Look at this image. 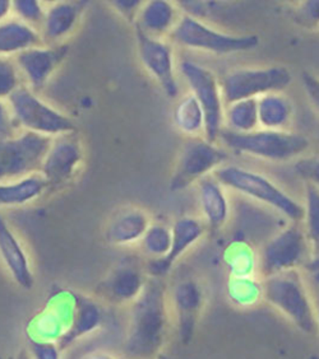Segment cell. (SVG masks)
Masks as SVG:
<instances>
[{"mask_svg":"<svg viewBox=\"0 0 319 359\" xmlns=\"http://www.w3.org/2000/svg\"><path fill=\"white\" fill-rule=\"evenodd\" d=\"M139 57L143 67L170 98L179 95L171 46L165 40L145 35L137 29Z\"/></svg>","mask_w":319,"mask_h":359,"instance_id":"cell-13","label":"cell"},{"mask_svg":"<svg viewBox=\"0 0 319 359\" xmlns=\"http://www.w3.org/2000/svg\"><path fill=\"white\" fill-rule=\"evenodd\" d=\"M181 14L170 1L152 0L142 4L136 17V27L145 35L161 39L173 32Z\"/></svg>","mask_w":319,"mask_h":359,"instance_id":"cell-21","label":"cell"},{"mask_svg":"<svg viewBox=\"0 0 319 359\" xmlns=\"http://www.w3.org/2000/svg\"><path fill=\"white\" fill-rule=\"evenodd\" d=\"M297 20L300 25L306 27H318L319 26V0L301 1L297 9Z\"/></svg>","mask_w":319,"mask_h":359,"instance_id":"cell-36","label":"cell"},{"mask_svg":"<svg viewBox=\"0 0 319 359\" xmlns=\"http://www.w3.org/2000/svg\"><path fill=\"white\" fill-rule=\"evenodd\" d=\"M179 70L204 112L206 139L215 143L220 137L223 120L221 87L211 70L192 60L181 62Z\"/></svg>","mask_w":319,"mask_h":359,"instance_id":"cell-10","label":"cell"},{"mask_svg":"<svg viewBox=\"0 0 319 359\" xmlns=\"http://www.w3.org/2000/svg\"><path fill=\"white\" fill-rule=\"evenodd\" d=\"M306 268L309 270V271H312V273L319 274V252L318 254H315V255H313L312 257H311V260L306 262Z\"/></svg>","mask_w":319,"mask_h":359,"instance_id":"cell-44","label":"cell"},{"mask_svg":"<svg viewBox=\"0 0 319 359\" xmlns=\"http://www.w3.org/2000/svg\"><path fill=\"white\" fill-rule=\"evenodd\" d=\"M125 332V357L156 359L167 339V294L157 278L148 279L139 297L133 302Z\"/></svg>","mask_w":319,"mask_h":359,"instance_id":"cell-1","label":"cell"},{"mask_svg":"<svg viewBox=\"0 0 319 359\" xmlns=\"http://www.w3.org/2000/svg\"><path fill=\"white\" fill-rule=\"evenodd\" d=\"M292 81V73L282 67L235 69L230 72L222 82V97L228 104L245 98H258L270 92H282Z\"/></svg>","mask_w":319,"mask_h":359,"instance_id":"cell-8","label":"cell"},{"mask_svg":"<svg viewBox=\"0 0 319 359\" xmlns=\"http://www.w3.org/2000/svg\"><path fill=\"white\" fill-rule=\"evenodd\" d=\"M298 172L306 180L308 184L319 187V157L300 162L298 165Z\"/></svg>","mask_w":319,"mask_h":359,"instance_id":"cell-39","label":"cell"},{"mask_svg":"<svg viewBox=\"0 0 319 359\" xmlns=\"http://www.w3.org/2000/svg\"><path fill=\"white\" fill-rule=\"evenodd\" d=\"M173 243L171 228L162 223H151L142 241L139 242L142 251L151 260L162 259L170 252Z\"/></svg>","mask_w":319,"mask_h":359,"instance_id":"cell-32","label":"cell"},{"mask_svg":"<svg viewBox=\"0 0 319 359\" xmlns=\"http://www.w3.org/2000/svg\"><path fill=\"white\" fill-rule=\"evenodd\" d=\"M84 13V4L74 1H56L46 8L40 28L42 42L46 46H60L76 29Z\"/></svg>","mask_w":319,"mask_h":359,"instance_id":"cell-18","label":"cell"},{"mask_svg":"<svg viewBox=\"0 0 319 359\" xmlns=\"http://www.w3.org/2000/svg\"><path fill=\"white\" fill-rule=\"evenodd\" d=\"M74 312L76 296H58L28 325V339L58 344L70 330Z\"/></svg>","mask_w":319,"mask_h":359,"instance_id":"cell-15","label":"cell"},{"mask_svg":"<svg viewBox=\"0 0 319 359\" xmlns=\"http://www.w3.org/2000/svg\"><path fill=\"white\" fill-rule=\"evenodd\" d=\"M175 128L184 135L198 138L206 130V118L201 104L193 93L181 97L173 112Z\"/></svg>","mask_w":319,"mask_h":359,"instance_id":"cell-27","label":"cell"},{"mask_svg":"<svg viewBox=\"0 0 319 359\" xmlns=\"http://www.w3.org/2000/svg\"><path fill=\"white\" fill-rule=\"evenodd\" d=\"M259 129L286 132L292 120V101L282 92H270L257 98Z\"/></svg>","mask_w":319,"mask_h":359,"instance_id":"cell-25","label":"cell"},{"mask_svg":"<svg viewBox=\"0 0 319 359\" xmlns=\"http://www.w3.org/2000/svg\"><path fill=\"white\" fill-rule=\"evenodd\" d=\"M216 179L223 187L275 209L292 222L304 219V207L261 173L229 165L216 170Z\"/></svg>","mask_w":319,"mask_h":359,"instance_id":"cell-3","label":"cell"},{"mask_svg":"<svg viewBox=\"0 0 319 359\" xmlns=\"http://www.w3.org/2000/svg\"><path fill=\"white\" fill-rule=\"evenodd\" d=\"M203 232H204V227L200 219L193 217L179 218L171 227L173 243H171L170 252L162 259L151 260L147 268L148 273L153 278L165 276L173 268L174 264L176 263L188 250L193 248L195 243L201 240Z\"/></svg>","mask_w":319,"mask_h":359,"instance_id":"cell-17","label":"cell"},{"mask_svg":"<svg viewBox=\"0 0 319 359\" xmlns=\"http://www.w3.org/2000/svg\"><path fill=\"white\" fill-rule=\"evenodd\" d=\"M67 54L65 46H36L14 56L13 62L20 72L23 84L39 93L48 84L51 76Z\"/></svg>","mask_w":319,"mask_h":359,"instance_id":"cell-14","label":"cell"},{"mask_svg":"<svg viewBox=\"0 0 319 359\" xmlns=\"http://www.w3.org/2000/svg\"><path fill=\"white\" fill-rule=\"evenodd\" d=\"M309 242L306 232L298 226L285 227L266 242L259 256V271L266 276L298 269L308 262Z\"/></svg>","mask_w":319,"mask_h":359,"instance_id":"cell-11","label":"cell"},{"mask_svg":"<svg viewBox=\"0 0 319 359\" xmlns=\"http://www.w3.org/2000/svg\"><path fill=\"white\" fill-rule=\"evenodd\" d=\"M315 315H317V321H318V327H319V298H318V304L315 306Z\"/></svg>","mask_w":319,"mask_h":359,"instance_id":"cell-46","label":"cell"},{"mask_svg":"<svg viewBox=\"0 0 319 359\" xmlns=\"http://www.w3.org/2000/svg\"><path fill=\"white\" fill-rule=\"evenodd\" d=\"M28 352L34 359H60L62 349L56 343L49 341H36L28 339Z\"/></svg>","mask_w":319,"mask_h":359,"instance_id":"cell-37","label":"cell"},{"mask_svg":"<svg viewBox=\"0 0 319 359\" xmlns=\"http://www.w3.org/2000/svg\"><path fill=\"white\" fill-rule=\"evenodd\" d=\"M146 276L136 262L125 260L111 270L101 282V293L112 304H132L147 283Z\"/></svg>","mask_w":319,"mask_h":359,"instance_id":"cell-16","label":"cell"},{"mask_svg":"<svg viewBox=\"0 0 319 359\" xmlns=\"http://www.w3.org/2000/svg\"><path fill=\"white\" fill-rule=\"evenodd\" d=\"M114 3V6L115 7H118L119 11L122 12V13L125 14H133L134 17H137V13H138L139 8H141V1H112Z\"/></svg>","mask_w":319,"mask_h":359,"instance_id":"cell-41","label":"cell"},{"mask_svg":"<svg viewBox=\"0 0 319 359\" xmlns=\"http://www.w3.org/2000/svg\"><path fill=\"white\" fill-rule=\"evenodd\" d=\"M0 256L14 282L23 290H32L35 278L28 259L27 252L23 249L21 241L14 235L12 228L0 215Z\"/></svg>","mask_w":319,"mask_h":359,"instance_id":"cell-20","label":"cell"},{"mask_svg":"<svg viewBox=\"0 0 319 359\" xmlns=\"http://www.w3.org/2000/svg\"><path fill=\"white\" fill-rule=\"evenodd\" d=\"M219 138L236 154H245L272 162H287L298 158L311 145L304 135L287 130L272 132L258 129L248 134L221 130Z\"/></svg>","mask_w":319,"mask_h":359,"instance_id":"cell-4","label":"cell"},{"mask_svg":"<svg viewBox=\"0 0 319 359\" xmlns=\"http://www.w3.org/2000/svg\"><path fill=\"white\" fill-rule=\"evenodd\" d=\"M171 39L184 48L226 55L257 48V36H235L216 31L190 14H181L171 32Z\"/></svg>","mask_w":319,"mask_h":359,"instance_id":"cell-7","label":"cell"},{"mask_svg":"<svg viewBox=\"0 0 319 359\" xmlns=\"http://www.w3.org/2000/svg\"><path fill=\"white\" fill-rule=\"evenodd\" d=\"M229 130L237 134H248L259 129L257 98H245L228 104L225 112Z\"/></svg>","mask_w":319,"mask_h":359,"instance_id":"cell-30","label":"cell"},{"mask_svg":"<svg viewBox=\"0 0 319 359\" xmlns=\"http://www.w3.org/2000/svg\"><path fill=\"white\" fill-rule=\"evenodd\" d=\"M53 138L31 132H20L0 140V184L40 172Z\"/></svg>","mask_w":319,"mask_h":359,"instance_id":"cell-6","label":"cell"},{"mask_svg":"<svg viewBox=\"0 0 319 359\" xmlns=\"http://www.w3.org/2000/svg\"><path fill=\"white\" fill-rule=\"evenodd\" d=\"M49 190V185L41 173L0 184V208H20L37 201Z\"/></svg>","mask_w":319,"mask_h":359,"instance_id":"cell-26","label":"cell"},{"mask_svg":"<svg viewBox=\"0 0 319 359\" xmlns=\"http://www.w3.org/2000/svg\"><path fill=\"white\" fill-rule=\"evenodd\" d=\"M81 359H119L115 354L105 349H96L92 352L84 354Z\"/></svg>","mask_w":319,"mask_h":359,"instance_id":"cell-42","label":"cell"},{"mask_svg":"<svg viewBox=\"0 0 319 359\" xmlns=\"http://www.w3.org/2000/svg\"><path fill=\"white\" fill-rule=\"evenodd\" d=\"M7 101L21 132L35 133L49 138L76 132V126L67 115L45 102L26 84H21Z\"/></svg>","mask_w":319,"mask_h":359,"instance_id":"cell-5","label":"cell"},{"mask_svg":"<svg viewBox=\"0 0 319 359\" xmlns=\"http://www.w3.org/2000/svg\"><path fill=\"white\" fill-rule=\"evenodd\" d=\"M15 359H34L32 358V355L30 354V352L28 351H23V352L17 357Z\"/></svg>","mask_w":319,"mask_h":359,"instance_id":"cell-45","label":"cell"},{"mask_svg":"<svg viewBox=\"0 0 319 359\" xmlns=\"http://www.w3.org/2000/svg\"><path fill=\"white\" fill-rule=\"evenodd\" d=\"M21 84L23 82L13 59L0 56V100H8Z\"/></svg>","mask_w":319,"mask_h":359,"instance_id":"cell-35","label":"cell"},{"mask_svg":"<svg viewBox=\"0 0 319 359\" xmlns=\"http://www.w3.org/2000/svg\"><path fill=\"white\" fill-rule=\"evenodd\" d=\"M263 299L301 332L318 330L315 306L298 269L262 278Z\"/></svg>","mask_w":319,"mask_h":359,"instance_id":"cell-2","label":"cell"},{"mask_svg":"<svg viewBox=\"0 0 319 359\" xmlns=\"http://www.w3.org/2000/svg\"><path fill=\"white\" fill-rule=\"evenodd\" d=\"M42 45L40 31L14 15L0 22V56L13 59L28 48Z\"/></svg>","mask_w":319,"mask_h":359,"instance_id":"cell-23","label":"cell"},{"mask_svg":"<svg viewBox=\"0 0 319 359\" xmlns=\"http://www.w3.org/2000/svg\"><path fill=\"white\" fill-rule=\"evenodd\" d=\"M229 278H257L259 257L249 243L233 242L223 255Z\"/></svg>","mask_w":319,"mask_h":359,"instance_id":"cell-29","label":"cell"},{"mask_svg":"<svg viewBox=\"0 0 319 359\" xmlns=\"http://www.w3.org/2000/svg\"><path fill=\"white\" fill-rule=\"evenodd\" d=\"M84 161V148L76 132L53 138L40 173L50 187H62L76 176Z\"/></svg>","mask_w":319,"mask_h":359,"instance_id":"cell-12","label":"cell"},{"mask_svg":"<svg viewBox=\"0 0 319 359\" xmlns=\"http://www.w3.org/2000/svg\"><path fill=\"white\" fill-rule=\"evenodd\" d=\"M303 86L313 107L319 112V78L309 73L303 74Z\"/></svg>","mask_w":319,"mask_h":359,"instance_id":"cell-40","label":"cell"},{"mask_svg":"<svg viewBox=\"0 0 319 359\" xmlns=\"http://www.w3.org/2000/svg\"><path fill=\"white\" fill-rule=\"evenodd\" d=\"M46 8L36 0H15L12 1V15L40 31Z\"/></svg>","mask_w":319,"mask_h":359,"instance_id":"cell-34","label":"cell"},{"mask_svg":"<svg viewBox=\"0 0 319 359\" xmlns=\"http://www.w3.org/2000/svg\"><path fill=\"white\" fill-rule=\"evenodd\" d=\"M20 132L21 129L14 121L7 100H0V140L12 138Z\"/></svg>","mask_w":319,"mask_h":359,"instance_id":"cell-38","label":"cell"},{"mask_svg":"<svg viewBox=\"0 0 319 359\" xmlns=\"http://www.w3.org/2000/svg\"><path fill=\"white\" fill-rule=\"evenodd\" d=\"M12 15V1L0 0V22L7 20Z\"/></svg>","mask_w":319,"mask_h":359,"instance_id":"cell-43","label":"cell"},{"mask_svg":"<svg viewBox=\"0 0 319 359\" xmlns=\"http://www.w3.org/2000/svg\"><path fill=\"white\" fill-rule=\"evenodd\" d=\"M151 223L146 210L138 207L123 208L111 217L105 237L112 246H132L142 241Z\"/></svg>","mask_w":319,"mask_h":359,"instance_id":"cell-19","label":"cell"},{"mask_svg":"<svg viewBox=\"0 0 319 359\" xmlns=\"http://www.w3.org/2000/svg\"><path fill=\"white\" fill-rule=\"evenodd\" d=\"M228 153L207 139L193 138L183 147L170 180V189L181 191L221 167Z\"/></svg>","mask_w":319,"mask_h":359,"instance_id":"cell-9","label":"cell"},{"mask_svg":"<svg viewBox=\"0 0 319 359\" xmlns=\"http://www.w3.org/2000/svg\"><path fill=\"white\" fill-rule=\"evenodd\" d=\"M103 324V310L92 298L76 294V312L68 332L58 343L62 351L68 349L78 340L98 330Z\"/></svg>","mask_w":319,"mask_h":359,"instance_id":"cell-24","label":"cell"},{"mask_svg":"<svg viewBox=\"0 0 319 359\" xmlns=\"http://www.w3.org/2000/svg\"><path fill=\"white\" fill-rule=\"evenodd\" d=\"M228 297L237 307H252L263 299V283L258 278H229Z\"/></svg>","mask_w":319,"mask_h":359,"instance_id":"cell-31","label":"cell"},{"mask_svg":"<svg viewBox=\"0 0 319 359\" xmlns=\"http://www.w3.org/2000/svg\"><path fill=\"white\" fill-rule=\"evenodd\" d=\"M304 223L306 236L312 246V255L319 252V187L306 182V203H304Z\"/></svg>","mask_w":319,"mask_h":359,"instance_id":"cell-33","label":"cell"},{"mask_svg":"<svg viewBox=\"0 0 319 359\" xmlns=\"http://www.w3.org/2000/svg\"><path fill=\"white\" fill-rule=\"evenodd\" d=\"M198 185V204L206 223L215 229L223 227L230 217V203L219 180L203 177Z\"/></svg>","mask_w":319,"mask_h":359,"instance_id":"cell-22","label":"cell"},{"mask_svg":"<svg viewBox=\"0 0 319 359\" xmlns=\"http://www.w3.org/2000/svg\"><path fill=\"white\" fill-rule=\"evenodd\" d=\"M202 298L201 288L192 280L181 282L174 288V307L181 320V330L184 338H187L188 332L193 327L197 312L201 309Z\"/></svg>","mask_w":319,"mask_h":359,"instance_id":"cell-28","label":"cell"}]
</instances>
